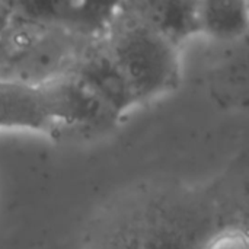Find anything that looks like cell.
<instances>
[{
	"instance_id": "obj_1",
	"label": "cell",
	"mask_w": 249,
	"mask_h": 249,
	"mask_svg": "<svg viewBox=\"0 0 249 249\" xmlns=\"http://www.w3.org/2000/svg\"><path fill=\"white\" fill-rule=\"evenodd\" d=\"M226 225L212 179L153 178L111 200L92 228L88 249H203Z\"/></svg>"
},
{
	"instance_id": "obj_2",
	"label": "cell",
	"mask_w": 249,
	"mask_h": 249,
	"mask_svg": "<svg viewBox=\"0 0 249 249\" xmlns=\"http://www.w3.org/2000/svg\"><path fill=\"white\" fill-rule=\"evenodd\" d=\"M105 42L140 107L175 93L182 83V50L156 32L128 1L118 3Z\"/></svg>"
},
{
	"instance_id": "obj_3",
	"label": "cell",
	"mask_w": 249,
	"mask_h": 249,
	"mask_svg": "<svg viewBox=\"0 0 249 249\" xmlns=\"http://www.w3.org/2000/svg\"><path fill=\"white\" fill-rule=\"evenodd\" d=\"M86 42L60 25L13 10L0 35V80L44 88L71 71Z\"/></svg>"
},
{
	"instance_id": "obj_4",
	"label": "cell",
	"mask_w": 249,
	"mask_h": 249,
	"mask_svg": "<svg viewBox=\"0 0 249 249\" xmlns=\"http://www.w3.org/2000/svg\"><path fill=\"white\" fill-rule=\"evenodd\" d=\"M39 89L50 121V133L93 140L112 133L123 121L71 71Z\"/></svg>"
},
{
	"instance_id": "obj_5",
	"label": "cell",
	"mask_w": 249,
	"mask_h": 249,
	"mask_svg": "<svg viewBox=\"0 0 249 249\" xmlns=\"http://www.w3.org/2000/svg\"><path fill=\"white\" fill-rule=\"evenodd\" d=\"M204 85L217 108L249 114V29L235 44L214 48L204 73Z\"/></svg>"
},
{
	"instance_id": "obj_6",
	"label": "cell",
	"mask_w": 249,
	"mask_h": 249,
	"mask_svg": "<svg viewBox=\"0 0 249 249\" xmlns=\"http://www.w3.org/2000/svg\"><path fill=\"white\" fill-rule=\"evenodd\" d=\"M71 73L123 120L140 107L127 77L112 57L105 38L88 41L83 45Z\"/></svg>"
},
{
	"instance_id": "obj_7",
	"label": "cell",
	"mask_w": 249,
	"mask_h": 249,
	"mask_svg": "<svg viewBox=\"0 0 249 249\" xmlns=\"http://www.w3.org/2000/svg\"><path fill=\"white\" fill-rule=\"evenodd\" d=\"M117 7L118 3H13L15 13L60 25L86 41L107 36Z\"/></svg>"
},
{
	"instance_id": "obj_8",
	"label": "cell",
	"mask_w": 249,
	"mask_h": 249,
	"mask_svg": "<svg viewBox=\"0 0 249 249\" xmlns=\"http://www.w3.org/2000/svg\"><path fill=\"white\" fill-rule=\"evenodd\" d=\"M134 12L179 50L200 38L198 1H128Z\"/></svg>"
},
{
	"instance_id": "obj_9",
	"label": "cell",
	"mask_w": 249,
	"mask_h": 249,
	"mask_svg": "<svg viewBox=\"0 0 249 249\" xmlns=\"http://www.w3.org/2000/svg\"><path fill=\"white\" fill-rule=\"evenodd\" d=\"M0 130L50 133L41 89L0 80Z\"/></svg>"
},
{
	"instance_id": "obj_10",
	"label": "cell",
	"mask_w": 249,
	"mask_h": 249,
	"mask_svg": "<svg viewBox=\"0 0 249 249\" xmlns=\"http://www.w3.org/2000/svg\"><path fill=\"white\" fill-rule=\"evenodd\" d=\"M198 29L214 48L235 44L249 29V1H198Z\"/></svg>"
},
{
	"instance_id": "obj_11",
	"label": "cell",
	"mask_w": 249,
	"mask_h": 249,
	"mask_svg": "<svg viewBox=\"0 0 249 249\" xmlns=\"http://www.w3.org/2000/svg\"><path fill=\"white\" fill-rule=\"evenodd\" d=\"M212 182L226 223L249 232V152L235 156Z\"/></svg>"
},
{
	"instance_id": "obj_12",
	"label": "cell",
	"mask_w": 249,
	"mask_h": 249,
	"mask_svg": "<svg viewBox=\"0 0 249 249\" xmlns=\"http://www.w3.org/2000/svg\"><path fill=\"white\" fill-rule=\"evenodd\" d=\"M203 249H249V232L236 225H226L207 239Z\"/></svg>"
},
{
	"instance_id": "obj_13",
	"label": "cell",
	"mask_w": 249,
	"mask_h": 249,
	"mask_svg": "<svg viewBox=\"0 0 249 249\" xmlns=\"http://www.w3.org/2000/svg\"><path fill=\"white\" fill-rule=\"evenodd\" d=\"M13 16V3H1L0 1V35L7 26Z\"/></svg>"
}]
</instances>
